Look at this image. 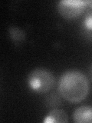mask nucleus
Listing matches in <instances>:
<instances>
[{
  "label": "nucleus",
  "mask_w": 92,
  "mask_h": 123,
  "mask_svg": "<svg viewBox=\"0 0 92 123\" xmlns=\"http://www.w3.org/2000/svg\"><path fill=\"white\" fill-rule=\"evenodd\" d=\"M73 120L77 123H91L92 120V109L87 105L78 107L73 113Z\"/></svg>",
  "instance_id": "4"
},
{
  "label": "nucleus",
  "mask_w": 92,
  "mask_h": 123,
  "mask_svg": "<svg viewBox=\"0 0 92 123\" xmlns=\"http://www.w3.org/2000/svg\"><path fill=\"white\" fill-rule=\"evenodd\" d=\"M90 84L81 72L70 70L61 76L58 91L61 96L70 102L78 103L85 99L89 93Z\"/></svg>",
  "instance_id": "1"
},
{
  "label": "nucleus",
  "mask_w": 92,
  "mask_h": 123,
  "mask_svg": "<svg viewBox=\"0 0 92 123\" xmlns=\"http://www.w3.org/2000/svg\"><path fill=\"white\" fill-rule=\"evenodd\" d=\"M9 32L12 39L15 42H21L25 38V32H24V30L18 28V27H10Z\"/></svg>",
  "instance_id": "6"
},
{
  "label": "nucleus",
  "mask_w": 92,
  "mask_h": 123,
  "mask_svg": "<svg viewBox=\"0 0 92 123\" xmlns=\"http://www.w3.org/2000/svg\"><path fill=\"white\" fill-rule=\"evenodd\" d=\"M89 2L82 0H61L58 4V10L65 18H75L83 12Z\"/></svg>",
  "instance_id": "3"
},
{
  "label": "nucleus",
  "mask_w": 92,
  "mask_h": 123,
  "mask_svg": "<svg viewBox=\"0 0 92 123\" xmlns=\"http://www.w3.org/2000/svg\"><path fill=\"white\" fill-rule=\"evenodd\" d=\"M68 122V115L65 111L61 109H54L51 111L45 117L44 122H58L66 123Z\"/></svg>",
  "instance_id": "5"
},
{
  "label": "nucleus",
  "mask_w": 92,
  "mask_h": 123,
  "mask_svg": "<svg viewBox=\"0 0 92 123\" xmlns=\"http://www.w3.org/2000/svg\"><path fill=\"white\" fill-rule=\"evenodd\" d=\"M85 25H86V27H87L88 29H91L92 28V16L90 15H88V16L85 19Z\"/></svg>",
  "instance_id": "7"
},
{
  "label": "nucleus",
  "mask_w": 92,
  "mask_h": 123,
  "mask_svg": "<svg viewBox=\"0 0 92 123\" xmlns=\"http://www.w3.org/2000/svg\"><path fill=\"white\" fill-rule=\"evenodd\" d=\"M28 84L32 90L45 93L53 88L55 78L52 73L45 68H35L28 76Z\"/></svg>",
  "instance_id": "2"
}]
</instances>
